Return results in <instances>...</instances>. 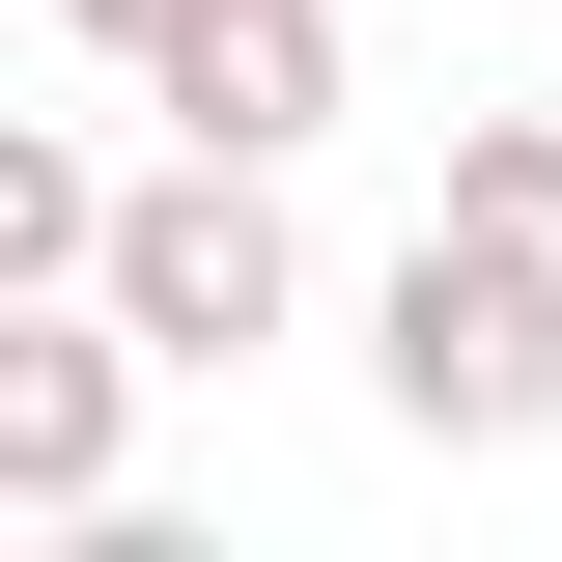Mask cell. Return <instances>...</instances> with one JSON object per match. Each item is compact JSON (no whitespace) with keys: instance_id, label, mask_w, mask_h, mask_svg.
I'll use <instances>...</instances> for the list:
<instances>
[{"instance_id":"obj_1","label":"cell","mask_w":562,"mask_h":562,"mask_svg":"<svg viewBox=\"0 0 562 562\" xmlns=\"http://www.w3.org/2000/svg\"><path fill=\"white\" fill-rule=\"evenodd\" d=\"M366 394H394V450H450V479L562 450V254H506L479 198H422V254L366 281Z\"/></svg>"},{"instance_id":"obj_2","label":"cell","mask_w":562,"mask_h":562,"mask_svg":"<svg viewBox=\"0 0 562 562\" xmlns=\"http://www.w3.org/2000/svg\"><path fill=\"white\" fill-rule=\"evenodd\" d=\"M113 310H140L169 366H254V338H310V225H281V169H254V140H169V169L113 198Z\"/></svg>"},{"instance_id":"obj_3","label":"cell","mask_w":562,"mask_h":562,"mask_svg":"<svg viewBox=\"0 0 562 562\" xmlns=\"http://www.w3.org/2000/svg\"><path fill=\"white\" fill-rule=\"evenodd\" d=\"M140 310L113 281H29V310H0V506H29V535H85V506H113V422H140Z\"/></svg>"},{"instance_id":"obj_4","label":"cell","mask_w":562,"mask_h":562,"mask_svg":"<svg viewBox=\"0 0 562 562\" xmlns=\"http://www.w3.org/2000/svg\"><path fill=\"white\" fill-rule=\"evenodd\" d=\"M338 0H198V29H169V57H140V113L169 140H254V169H310V140H338Z\"/></svg>"},{"instance_id":"obj_5","label":"cell","mask_w":562,"mask_h":562,"mask_svg":"<svg viewBox=\"0 0 562 562\" xmlns=\"http://www.w3.org/2000/svg\"><path fill=\"white\" fill-rule=\"evenodd\" d=\"M113 198H140V169H85V140H0V310H29V281H113Z\"/></svg>"},{"instance_id":"obj_6","label":"cell","mask_w":562,"mask_h":562,"mask_svg":"<svg viewBox=\"0 0 562 562\" xmlns=\"http://www.w3.org/2000/svg\"><path fill=\"white\" fill-rule=\"evenodd\" d=\"M450 198H479L506 254H562V113H450Z\"/></svg>"},{"instance_id":"obj_7","label":"cell","mask_w":562,"mask_h":562,"mask_svg":"<svg viewBox=\"0 0 562 562\" xmlns=\"http://www.w3.org/2000/svg\"><path fill=\"white\" fill-rule=\"evenodd\" d=\"M57 29H85V57H113V85H140V57H169V29H198V0H57Z\"/></svg>"}]
</instances>
